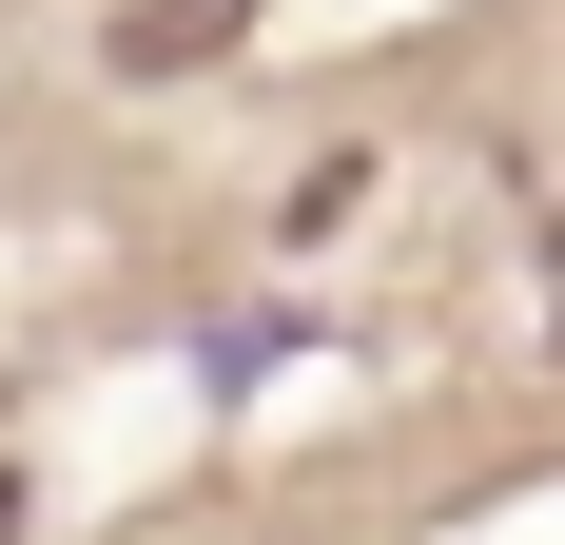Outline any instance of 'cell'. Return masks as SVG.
<instances>
[{
  "label": "cell",
  "mask_w": 565,
  "mask_h": 545,
  "mask_svg": "<svg viewBox=\"0 0 565 545\" xmlns=\"http://www.w3.org/2000/svg\"><path fill=\"white\" fill-rule=\"evenodd\" d=\"M234 20H254V0H117V78H195Z\"/></svg>",
  "instance_id": "cell-1"
}]
</instances>
